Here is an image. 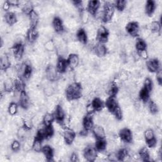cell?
<instances>
[{"label": "cell", "instance_id": "6da1fadb", "mask_svg": "<svg viewBox=\"0 0 162 162\" xmlns=\"http://www.w3.org/2000/svg\"><path fill=\"white\" fill-rule=\"evenodd\" d=\"M82 87L79 83H73L66 89V97L69 101L75 100L82 95Z\"/></svg>", "mask_w": 162, "mask_h": 162}, {"label": "cell", "instance_id": "7a4b0ae2", "mask_svg": "<svg viewBox=\"0 0 162 162\" xmlns=\"http://www.w3.org/2000/svg\"><path fill=\"white\" fill-rule=\"evenodd\" d=\"M113 14L114 7L113 5L110 2L106 3L103 8V15L102 20L105 22H109L113 18Z\"/></svg>", "mask_w": 162, "mask_h": 162}, {"label": "cell", "instance_id": "3957f363", "mask_svg": "<svg viewBox=\"0 0 162 162\" xmlns=\"http://www.w3.org/2000/svg\"><path fill=\"white\" fill-rule=\"evenodd\" d=\"M84 155L87 161H93L96 160L98 155L96 149L91 146L86 147L84 150Z\"/></svg>", "mask_w": 162, "mask_h": 162}, {"label": "cell", "instance_id": "277c9868", "mask_svg": "<svg viewBox=\"0 0 162 162\" xmlns=\"http://www.w3.org/2000/svg\"><path fill=\"white\" fill-rule=\"evenodd\" d=\"M109 31L103 26H101L97 32V39L100 43H106L109 39Z\"/></svg>", "mask_w": 162, "mask_h": 162}, {"label": "cell", "instance_id": "5b68a950", "mask_svg": "<svg viewBox=\"0 0 162 162\" xmlns=\"http://www.w3.org/2000/svg\"><path fill=\"white\" fill-rule=\"evenodd\" d=\"M126 30L127 32L132 36H138L139 34V28L137 22H132L129 23L126 26Z\"/></svg>", "mask_w": 162, "mask_h": 162}, {"label": "cell", "instance_id": "8992f818", "mask_svg": "<svg viewBox=\"0 0 162 162\" xmlns=\"http://www.w3.org/2000/svg\"><path fill=\"white\" fill-rule=\"evenodd\" d=\"M13 53L15 57L17 60H20L22 58L23 51H24V47L21 42L17 43L14 46H13Z\"/></svg>", "mask_w": 162, "mask_h": 162}, {"label": "cell", "instance_id": "52a82bcc", "mask_svg": "<svg viewBox=\"0 0 162 162\" xmlns=\"http://www.w3.org/2000/svg\"><path fill=\"white\" fill-rule=\"evenodd\" d=\"M57 70L56 67L53 65H49L47 67L46 70V75L47 79L50 81H55L58 77Z\"/></svg>", "mask_w": 162, "mask_h": 162}, {"label": "cell", "instance_id": "ba28073f", "mask_svg": "<svg viewBox=\"0 0 162 162\" xmlns=\"http://www.w3.org/2000/svg\"><path fill=\"white\" fill-rule=\"evenodd\" d=\"M63 137L65 141L67 144H71L75 139V134L73 130L66 129L63 133Z\"/></svg>", "mask_w": 162, "mask_h": 162}, {"label": "cell", "instance_id": "9c48e42d", "mask_svg": "<svg viewBox=\"0 0 162 162\" xmlns=\"http://www.w3.org/2000/svg\"><path fill=\"white\" fill-rule=\"evenodd\" d=\"M120 137L124 142L130 143L132 139V132L129 129H122L120 132Z\"/></svg>", "mask_w": 162, "mask_h": 162}, {"label": "cell", "instance_id": "30bf717a", "mask_svg": "<svg viewBox=\"0 0 162 162\" xmlns=\"http://www.w3.org/2000/svg\"><path fill=\"white\" fill-rule=\"evenodd\" d=\"M19 103L20 106L23 109H28L29 106V98L25 91H22L20 93V96L19 98Z\"/></svg>", "mask_w": 162, "mask_h": 162}, {"label": "cell", "instance_id": "8fae6325", "mask_svg": "<svg viewBox=\"0 0 162 162\" xmlns=\"http://www.w3.org/2000/svg\"><path fill=\"white\" fill-rule=\"evenodd\" d=\"M55 118L58 122H63L65 120V112L63 109V108L61 106H57L55 111Z\"/></svg>", "mask_w": 162, "mask_h": 162}, {"label": "cell", "instance_id": "7c38bea8", "mask_svg": "<svg viewBox=\"0 0 162 162\" xmlns=\"http://www.w3.org/2000/svg\"><path fill=\"white\" fill-rule=\"evenodd\" d=\"M106 106L108 110L110 112H113L117 108L118 106V103L114 97H110L108 98L106 101Z\"/></svg>", "mask_w": 162, "mask_h": 162}, {"label": "cell", "instance_id": "4fadbf2b", "mask_svg": "<svg viewBox=\"0 0 162 162\" xmlns=\"http://www.w3.org/2000/svg\"><path fill=\"white\" fill-rule=\"evenodd\" d=\"M147 69L151 72H157L159 70L160 63L157 59H151L147 63Z\"/></svg>", "mask_w": 162, "mask_h": 162}, {"label": "cell", "instance_id": "5bb4252c", "mask_svg": "<svg viewBox=\"0 0 162 162\" xmlns=\"http://www.w3.org/2000/svg\"><path fill=\"white\" fill-rule=\"evenodd\" d=\"M67 66H68V62L67 61L63 58H60L57 63V72L59 73H63L65 72Z\"/></svg>", "mask_w": 162, "mask_h": 162}, {"label": "cell", "instance_id": "9a60e30c", "mask_svg": "<svg viewBox=\"0 0 162 162\" xmlns=\"http://www.w3.org/2000/svg\"><path fill=\"white\" fill-rule=\"evenodd\" d=\"M94 52H95L96 55L97 56L100 57H102L106 55V54L107 53V49L103 44L99 43L94 46Z\"/></svg>", "mask_w": 162, "mask_h": 162}, {"label": "cell", "instance_id": "2e32d148", "mask_svg": "<svg viewBox=\"0 0 162 162\" xmlns=\"http://www.w3.org/2000/svg\"><path fill=\"white\" fill-rule=\"evenodd\" d=\"M100 5V2L98 1H90L87 4V8L90 13L92 15H95L98 10Z\"/></svg>", "mask_w": 162, "mask_h": 162}, {"label": "cell", "instance_id": "e0dca14e", "mask_svg": "<svg viewBox=\"0 0 162 162\" xmlns=\"http://www.w3.org/2000/svg\"><path fill=\"white\" fill-rule=\"evenodd\" d=\"M53 27L58 33H62L63 31V25L62 20L59 17L54 18L53 20Z\"/></svg>", "mask_w": 162, "mask_h": 162}, {"label": "cell", "instance_id": "ac0fdd59", "mask_svg": "<svg viewBox=\"0 0 162 162\" xmlns=\"http://www.w3.org/2000/svg\"><path fill=\"white\" fill-rule=\"evenodd\" d=\"M67 62H68V65L70 66V68L74 69L79 65V58L75 54H72L69 56Z\"/></svg>", "mask_w": 162, "mask_h": 162}, {"label": "cell", "instance_id": "d6986e66", "mask_svg": "<svg viewBox=\"0 0 162 162\" xmlns=\"http://www.w3.org/2000/svg\"><path fill=\"white\" fill-rule=\"evenodd\" d=\"M93 134L97 139H104L105 137V132L104 129L100 126H96L93 127Z\"/></svg>", "mask_w": 162, "mask_h": 162}, {"label": "cell", "instance_id": "ffe728a7", "mask_svg": "<svg viewBox=\"0 0 162 162\" xmlns=\"http://www.w3.org/2000/svg\"><path fill=\"white\" fill-rule=\"evenodd\" d=\"M29 15L31 28H35L39 22V16L37 13L36 11L32 10L30 13V14Z\"/></svg>", "mask_w": 162, "mask_h": 162}, {"label": "cell", "instance_id": "44dd1931", "mask_svg": "<svg viewBox=\"0 0 162 162\" xmlns=\"http://www.w3.org/2000/svg\"><path fill=\"white\" fill-rule=\"evenodd\" d=\"M83 127L86 130H90L93 128V120L91 115H87L83 120Z\"/></svg>", "mask_w": 162, "mask_h": 162}, {"label": "cell", "instance_id": "7402d4cb", "mask_svg": "<svg viewBox=\"0 0 162 162\" xmlns=\"http://www.w3.org/2000/svg\"><path fill=\"white\" fill-rule=\"evenodd\" d=\"M42 151H43V153L45 156L46 157V158L48 160L51 161L52 160V158H53V155H54L53 150L51 148V147L48 146V145L45 146L43 147Z\"/></svg>", "mask_w": 162, "mask_h": 162}, {"label": "cell", "instance_id": "603a6c76", "mask_svg": "<svg viewBox=\"0 0 162 162\" xmlns=\"http://www.w3.org/2000/svg\"><path fill=\"white\" fill-rule=\"evenodd\" d=\"M5 19L6 23L10 25L15 24L17 20L16 15L13 12H8L6 13L5 16Z\"/></svg>", "mask_w": 162, "mask_h": 162}, {"label": "cell", "instance_id": "cb8c5ba5", "mask_svg": "<svg viewBox=\"0 0 162 162\" xmlns=\"http://www.w3.org/2000/svg\"><path fill=\"white\" fill-rule=\"evenodd\" d=\"M77 37L79 42L82 44H86L87 40V36L84 29H79L77 32Z\"/></svg>", "mask_w": 162, "mask_h": 162}, {"label": "cell", "instance_id": "d4e9b609", "mask_svg": "<svg viewBox=\"0 0 162 162\" xmlns=\"http://www.w3.org/2000/svg\"><path fill=\"white\" fill-rule=\"evenodd\" d=\"M156 8L155 3L153 1H147L146 4V12L148 15H151Z\"/></svg>", "mask_w": 162, "mask_h": 162}, {"label": "cell", "instance_id": "484cf974", "mask_svg": "<svg viewBox=\"0 0 162 162\" xmlns=\"http://www.w3.org/2000/svg\"><path fill=\"white\" fill-rule=\"evenodd\" d=\"M1 68L2 70H6L10 68V61L8 57L6 55H3L1 57Z\"/></svg>", "mask_w": 162, "mask_h": 162}, {"label": "cell", "instance_id": "4316f807", "mask_svg": "<svg viewBox=\"0 0 162 162\" xmlns=\"http://www.w3.org/2000/svg\"><path fill=\"white\" fill-rule=\"evenodd\" d=\"M139 156L144 161H147L150 160V153L146 147H144L141 148L139 153Z\"/></svg>", "mask_w": 162, "mask_h": 162}, {"label": "cell", "instance_id": "83f0119b", "mask_svg": "<svg viewBox=\"0 0 162 162\" xmlns=\"http://www.w3.org/2000/svg\"><path fill=\"white\" fill-rule=\"evenodd\" d=\"M38 37V32L35 28H31L28 32V38L31 43L34 42Z\"/></svg>", "mask_w": 162, "mask_h": 162}, {"label": "cell", "instance_id": "f1b7e54d", "mask_svg": "<svg viewBox=\"0 0 162 162\" xmlns=\"http://www.w3.org/2000/svg\"><path fill=\"white\" fill-rule=\"evenodd\" d=\"M106 142L105 141V140H104V139H98L97 141L96 142L95 148L96 150L102 151L106 149Z\"/></svg>", "mask_w": 162, "mask_h": 162}, {"label": "cell", "instance_id": "f546056e", "mask_svg": "<svg viewBox=\"0 0 162 162\" xmlns=\"http://www.w3.org/2000/svg\"><path fill=\"white\" fill-rule=\"evenodd\" d=\"M55 119V116L51 113H46L43 117V123L45 126H51L53 120Z\"/></svg>", "mask_w": 162, "mask_h": 162}, {"label": "cell", "instance_id": "4dcf8cb0", "mask_svg": "<svg viewBox=\"0 0 162 162\" xmlns=\"http://www.w3.org/2000/svg\"><path fill=\"white\" fill-rule=\"evenodd\" d=\"M42 141L40 139H39L37 138H35L34 141L32 143V147L34 151L36 152H40L42 150Z\"/></svg>", "mask_w": 162, "mask_h": 162}, {"label": "cell", "instance_id": "1f68e13d", "mask_svg": "<svg viewBox=\"0 0 162 162\" xmlns=\"http://www.w3.org/2000/svg\"><path fill=\"white\" fill-rule=\"evenodd\" d=\"M92 105L93 106L94 109H95V110L100 111L103 108V103L101 101V99L100 98H95L92 100Z\"/></svg>", "mask_w": 162, "mask_h": 162}, {"label": "cell", "instance_id": "d6a6232c", "mask_svg": "<svg viewBox=\"0 0 162 162\" xmlns=\"http://www.w3.org/2000/svg\"><path fill=\"white\" fill-rule=\"evenodd\" d=\"M14 86H15V89H17V91H18L22 92V91H24L25 84L23 83V81L20 78H18L16 80H15Z\"/></svg>", "mask_w": 162, "mask_h": 162}, {"label": "cell", "instance_id": "836d02e7", "mask_svg": "<svg viewBox=\"0 0 162 162\" xmlns=\"http://www.w3.org/2000/svg\"><path fill=\"white\" fill-rule=\"evenodd\" d=\"M136 49L139 52L146 50V44L144 40H143L142 39H137L136 43Z\"/></svg>", "mask_w": 162, "mask_h": 162}, {"label": "cell", "instance_id": "e575fe53", "mask_svg": "<svg viewBox=\"0 0 162 162\" xmlns=\"http://www.w3.org/2000/svg\"><path fill=\"white\" fill-rule=\"evenodd\" d=\"M116 155L117 159L121 161H124L126 158H127V157H129L128 151L126 149H122L119 150Z\"/></svg>", "mask_w": 162, "mask_h": 162}, {"label": "cell", "instance_id": "d590c367", "mask_svg": "<svg viewBox=\"0 0 162 162\" xmlns=\"http://www.w3.org/2000/svg\"><path fill=\"white\" fill-rule=\"evenodd\" d=\"M150 29L154 34H158L161 30V24L158 21H154L151 23Z\"/></svg>", "mask_w": 162, "mask_h": 162}, {"label": "cell", "instance_id": "8d00e7d4", "mask_svg": "<svg viewBox=\"0 0 162 162\" xmlns=\"http://www.w3.org/2000/svg\"><path fill=\"white\" fill-rule=\"evenodd\" d=\"M149 96H150V92L146 89L143 87L139 92V97L141 100L144 102H146L148 100V98H149Z\"/></svg>", "mask_w": 162, "mask_h": 162}, {"label": "cell", "instance_id": "74e56055", "mask_svg": "<svg viewBox=\"0 0 162 162\" xmlns=\"http://www.w3.org/2000/svg\"><path fill=\"white\" fill-rule=\"evenodd\" d=\"M144 138L145 139L146 141V142L147 141H150L151 140H153L154 139H155V134L153 132V131L151 129H147L144 132Z\"/></svg>", "mask_w": 162, "mask_h": 162}, {"label": "cell", "instance_id": "f35d334b", "mask_svg": "<svg viewBox=\"0 0 162 162\" xmlns=\"http://www.w3.org/2000/svg\"><path fill=\"white\" fill-rule=\"evenodd\" d=\"M14 86V83H13L10 79H6L4 83V89L7 92H10L12 90Z\"/></svg>", "mask_w": 162, "mask_h": 162}, {"label": "cell", "instance_id": "ab89813d", "mask_svg": "<svg viewBox=\"0 0 162 162\" xmlns=\"http://www.w3.org/2000/svg\"><path fill=\"white\" fill-rule=\"evenodd\" d=\"M43 130H44L45 136L46 139L49 138L53 136V133H54V129L51 126H48V127L45 126V128H43Z\"/></svg>", "mask_w": 162, "mask_h": 162}, {"label": "cell", "instance_id": "60d3db41", "mask_svg": "<svg viewBox=\"0 0 162 162\" xmlns=\"http://www.w3.org/2000/svg\"><path fill=\"white\" fill-rule=\"evenodd\" d=\"M18 111V106L15 103H11L8 106V112L11 115H14Z\"/></svg>", "mask_w": 162, "mask_h": 162}, {"label": "cell", "instance_id": "b9f144b4", "mask_svg": "<svg viewBox=\"0 0 162 162\" xmlns=\"http://www.w3.org/2000/svg\"><path fill=\"white\" fill-rule=\"evenodd\" d=\"M118 91V88L116 84H113L109 89V94L110 97H115Z\"/></svg>", "mask_w": 162, "mask_h": 162}, {"label": "cell", "instance_id": "7bdbcfd3", "mask_svg": "<svg viewBox=\"0 0 162 162\" xmlns=\"http://www.w3.org/2000/svg\"><path fill=\"white\" fill-rule=\"evenodd\" d=\"M56 48L55 44L53 40H47V42L45 43V48L48 51H53L55 50Z\"/></svg>", "mask_w": 162, "mask_h": 162}, {"label": "cell", "instance_id": "ee69618b", "mask_svg": "<svg viewBox=\"0 0 162 162\" xmlns=\"http://www.w3.org/2000/svg\"><path fill=\"white\" fill-rule=\"evenodd\" d=\"M144 88L146 89L148 91L150 92L153 88V83L152 80L150 78H146L144 80Z\"/></svg>", "mask_w": 162, "mask_h": 162}, {"label": "cell", "instance_id": "f6af8a7d", "mask_svg": "<svg viewBox=\"0 0 162 162\" xmlns=\"http://www.w3.org/2000/svg\"><path fill=\"white\" fill-rule=\"evenodd\" d=\"M149 110L152 114H156L158 111L157 104L154 101H150L149 103Z\"/></svg>", "mask_w": 162, "mask_h": 162}, {"label": "cell", "instance_id": "bcb514c9", "mask_svg": "<svg viewBox=\"0 0 162 162\" xmlns=\"http://www.w3.org/2000/svg\"><path fill=\"white\" fill-rule=\"evenodd\" d=\"M127 2L126 1H118L116 2V7L119 11H122L126 6Z\"/></svg>", "mask_w": 162, "mask_h": 162}, {"label": "cell", "instance_id": "7dc6e473", "mask_svg": "<svg viewBox=\"0 0 162 162\" xmlns=\"http://www.w3.org/2000/svg\"><path fill=\"white\" fill-rule=\"evenodd\" d=\"M11 148L13 151H18L20 148V144L18 141H13L11 145Z\"/></svg>", "mask_w": 162, "mask_h": 162}, {"label": "cell", "instance_id": "c3c4849f", "mask_svg": "<svg viewBox=\"0 0 162 162\" xmlns=\"http://www.w3.org/2000/svg\"><path fill=\"white\" fill-rule=\"evenodd\" d=\"M113 113L118 120H121L122 118V110L120 109V108L119 107V106L113 112Z\"/></svg>", "mask_w": 162, "mask_h": 162}, {"label": "cell", "instance_id": "681fc988", "mask_svg": "<svg viewBox=\"0 0 162 162\" xmlns=\"http://www.w3.org/2000/svg\"><path fill=\"white\" fill-rule=\"evenodd\" d=\"M89 19V16L88 13L86 11H83L81 12V20L83 23H86Z\"/></svg>", "mask_w": 162, "mask_h": 162}, {"label": "cell", "instance_id": "f907efd6", "mask_svg": "<svg viewBox=\"0 0 162 162\" xmlns=\"http://www.w3.org/2000/svg\"><path fill=\"white\" fill-rule=\"evenodd\" d=\"M95 111V109H94L93 106L92 105V104H89L86 106V112L87 113V114L89 115H91L92 113H94V112Z\"/></svg>", "mask_w": 162, "mask_h": 162}, {"label": "cell", "instance_id": "816d5d0a", "mask_svg": "<svg viewBox=\"0 0 162 162\" xmlns=\"http://www.w3.org/2000/svg\"><path fill=\"white\" fill-rule=\"evenodd\" d=\"M156 79H157V81H158V83H159V84L161 85V83H162V74H161V70H158L157 71Z\"/></svg>", "mask_w": 162, "mask_h": 162}, {"label": "cell", "instance_id": "f5cc1de1", "mask_svg": "<svg viewBox=\"0 0 162 162\" xmlns=\"http://www.w3.org/2000/svg\"><path fill=\"white\" fill-rule=\"evenodd\" d=\"M8 2L10 5V6H17L20 4V2L17 1V0H11V1H8Z\"/></svg>", "mask_w": 162, "mask_h": 162}, {"label": "cell", "instance_id": "db71d44e", "mask_svg": "<svg viewBox=\"0 0 162 162\" xmlns=\"http://www.w3.org/2000/svg\"><path fill=\"white\" fill-rule=\"evenodd\" d=\"M139 55H140L143 58H144V59L147 58V53L146 50L140 51V52H139Z\"/></svg>", "mask_w": 162, "mask_h": 162}, {"label": "cell", "instance_id": "11a10c76", "mask_svg": "<svg viewBox=\"0 0 162 162\" xmlns=\"http://www.w3.org/2000/svg\"><path fill=\"white\" fill-rule=\"evenodd\" d=\"M10 6H11L9 4V3L8 2H5V3L3 5V10L5 11H7V10H8L10 8Z\"/></svg>", "mask_w": 162, "mask_h": 162}, {"label": "cell", "instance_id": "9f6ffc18", "mask_svg": "<svg viewBox=\"0 0 162 162\" xmlns=\"http://www.w3.org/2000/svg\"><path fill=\"white\" fill-rule=\"evenodd\" d=\"M70 160L72 161H79L78 160V156L75 153H73L71 155V158H70Z\"/></svg>", "mask_w": 162, "mask_h": 162}]
</instances>
